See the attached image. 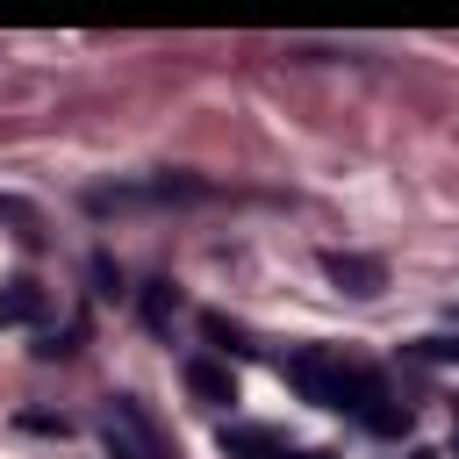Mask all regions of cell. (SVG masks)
Wrapping results in <instances>:
<instances>
[{
  "label": "cell",
  "mask_w": 459,
  "mask_h": 459,
  "mask_svg": "<svg viewBox=\"0 0 459 459\" xmlns=\"http://www.w3.org/2000/svg\"><path fill=\"white\" fill-rule=\"evenodd\" d=\"M222 186L201 179V172H143V179H122V186H86V208L93 215H129V208H194V201H215Z\"/></svg>",
  "instance_id": "cell-1"
},
{
  "label": "cell",
  "mask_w": 459,
  "mask_h": 459,
  "mask_svg": "<svg viewBox=\"0 0 459 459\" xmlns=\"http://www.w3.org/2000/svg\"><path fill=\"white\" fill-rule=\"evenodd\" d=\"M100 437H108V459H172L165 430L151 423V409L136 394H108V416H100Z\"/></svg>",
  "instance_id": "cell-2"
},
{
  "label": "cell",
  "mask_w": 459,
  "mask_h": 459,
  "mask_svg": "<svg viewBox=\"0 0 459 459\" xmlns=\"http://www.w3.org/2000/svg\"><path fill=\"white\" fill-rule=\"evenodd\" d=\"M215 445H222L230 459H323V452L287 445V437H280V430H265V423H222V430H215Z\"/></svg>",
  "instance_id": "cell-3"
},
{
  "label": "cell",
  "mask_w": 459,
  "mask_h": 459,
  "mask_svg": "<svg viewBox=\"0 0 459 459\" xmlns=\"http://www.w3.org/2000/svg\"><path fill=\"white\" fill-rule=\"evenodd\" d=\"M323 273H330L344 294H359V301L387 287V265H380V258H366V251H323Z\"/></svg>",
  "instance_id": "cell-4"
},
{
  "label": "cell",
  "mask_w": 459,
  "mask_h": 459,
  "mask_svg": "<svg viewBox=\"0 0 459 459\" xmlns=\"http://www.w3.org/2000/svg\"><path fill=\"white\" fill-rule=\"evenodd\" d=\"M43 308H50V294L36 280H0V330H29V323H43Z\"/></svg>",
  "instance_id": "cell-5"
},
{
  "label": "cell",
  "mask_w": 459,
  "mask_h": 459,
  "mask_svg": "<svg viewBox=\"0 0 459 459\" xmlns=\"http://www.w3.org/2000/svg\"><path fill=\"white\" fill-rule=\"evenodd\" d=\"M186 387H194L208 409H230V402H237V373H230L222 359H186Z\"/></svg>",
  "instance_id": "cell-6"
},
{
  "label": "cell",
  "mask_w": 459,
  "mask_h": 459,
  "mask_svg": "<svg viewBox=\"0 0 459 459\" xmlns=\"http://www.w3.org/2000/svg\"><path fill=\"white\" fill-rule=\"evenodd\" d=\"M351 423H359V430H373V437H402V430H409V402H394V394L380 387V394H373Z\"/></svg>",
  "instance_id": "cell-7"
},
{
  "label": "cell",
  "mask_w": 459,
  "mask_h": 459,
  "mask_svg": "<svg viewBox=\"0 0 459 459\" xmlns=\"http://www.w3.org/2000/svg\"><path fill=\"white\" fill-rule=\"evenodd\" d=\"M136 308H143V323H151V330H172V316H179V287H172V280H143Z\"/></svg>",
  "instance_id": "cell-8"
},
{
  "label": "cell",
  "mask_w": 459,
  "mask_h": 459,
  "mask_svg": "<svg viewBox=\"0 0 459 459\" xmlns=\"http://www.w3.org/2000/svg\"><path fill=\"white\" fill-rule=\"evenodd\" d=\"M409 359H423V366H459V337H416Z\"/></svg>",
  "instance_id": "cell-9"
},
{
  "label": "cell",
  "mask_w": 459,
  "mask_h": 459,
  "mask_svg": "<svg viewBox=\"0 0 459 459\" xmlns=\"http://www.w3.org/2000/svg\"><path fill=\"white\" fill-rule=\"evenodd\" d=\"M79 337H86V323H65V330H50V337L36 344V359H72V351H79Z\"/></svg>",
  "instance_id": "cell-10"
},
{
  "label": "cell",
  "mask_w": 459,
  "mask_h": 459,
  "mask_svg": "<svg viewBox=\"0 0 459 459\" xmlns=\"http://www.w3.org/2000/svg\"><path fill=\"white\" fill-rule=\"evenodd\" d=\"M0 222H14V237H22V244H43V230H36V215H29L22 201H7V194H0Z\"/></svg>",
  "instance_id": "cell-11"
},
{
  "label": "cell",
  "mask_w": 459,
  "mask_h": 459,
  "mask_svg": "<svg viewBox=\"0 0 459 459\" xmlns=\"http://www.w3.org/2000/svg\"><path fill=\"white\" fill-rule=\"evenodd\" d=\"M93 294H100V301H115V294H122V273H115V258H108V251H93Z\"/></svg>",
  "instance_id": "cell-12"
},
{
  "label": "cell",
  "mask_w": 459,
  "mask_h": 459,
  "mask_svg": "<svg viewBox=\"0 0 459 459\" xmlns=\"http://www.w3.org/2000/svg\"><path fill=\"white\" fill-rule=\"evenodd\" d=\"M22 430H43V437H65V430H72V416H43V409H29V416H22Z\"/></svg>",
  "instance_id": "cell-13"
},
{
  "label": "cell",
  "mask_w": 459,
  "mask_h": 459,
  "mask_svg": "<svg viewBox=\"0 0 459 459\" xmlns=\"http://www.w3.org/2000/svg\"><path fill=\"white\" fill-rule=\"evenodd\" d=\"M208 344H222V351H244V330H230L222 316H208Z\"/></svg>",
  "instance_id": "cell-14"
},
{
  "label": "cell",
  "mask_w": 459,
  "mask_h": 459,
  "mask_svg": "<svg viewBox=\"0 0 459 459\" xmlns=\"http://www.w3.org/2000/svg\"><path fill=\"white\" fill-rule=\"evenodd\" d=\"M452 459H459V445H452Z\"/></svg>",
  "instance_id": "cell-15"
},
{
  "label": "cell",
  "mask_w": 459,
  "mask_h": 459,
  "mask_svg": "<svg viewBox=\"0 0 459 459\" xmlns=\"http://www.w3.org/2000/svg\"><path fill=\"white\" fill-rule=\"evenodd\" d=\"M452 409H459V402H452Z\"/></svg>",
  "instance_id": "cell-16"
}]
</instances>
